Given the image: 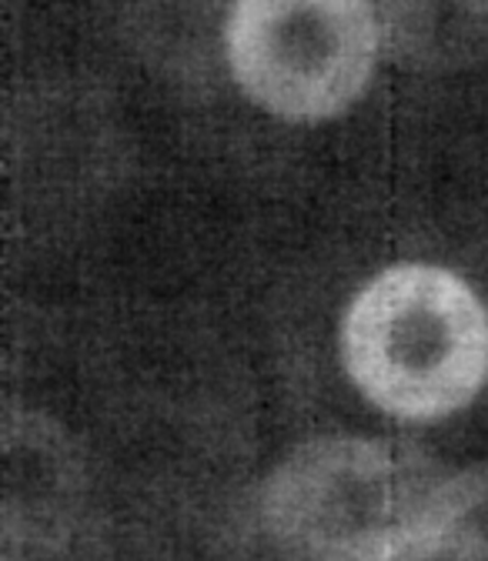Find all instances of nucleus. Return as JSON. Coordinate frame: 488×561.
Wrapping results in <instances>:
<instances>
[{"label": "nucleus", "instance_id": "1", "mask_svg": "<svg viewBox=\"0 0 488 561\" xmlns=\"http://www.w3.org/2000/svg\"><path fill=\"white\" fill-rule=\"evenodd\" d=\"M341 362L378 411L401 421L449 417L488 381V311L445 267H388L348 308Z\"/></svg>", "mask_w": 488, "mask_h": 561}, {"label": "nucleus", "instance_id": "2", "mask_svg": "<svg viewBox=\"0 0 488 561\" xmlns=\"http://www.w3.org/2000/svg\"><path fill=\"white\" fill-rule=\"evenodd\" d=\"M439 481L415 448L321 438L268 478L261 522L285 561H391Z\"/></svg>", "mask_w": 488, "mask_h": 561}, {"label": "nucleus", "instance_id": "3", "mask_svg": "<svg viewBox=\"0 0 488 561\" xmlns=\"http://www.w3.org/2000/svg\"><path fill=\"white\" fill-rule=\"evenodd\" d=\"M368 0H238L225 44L238 88L285 121H325L352 107L378 60Z\"/></svg>", "mask_w": 488, "mask_h": 561}, {"label": "nucleus", "instance_id": "4", "mask_svg": "<svg viewBox=\"0 0 488 561\" xmlns=\"http://www.w3.org/2000/svg\"><path fill=\"white\" fill-rule=\"evenodd\" d=\"M391 561H488V465L442 478Z\"/></svg>", "mask_w": 488, "mask_h": 561}]
</instances>
